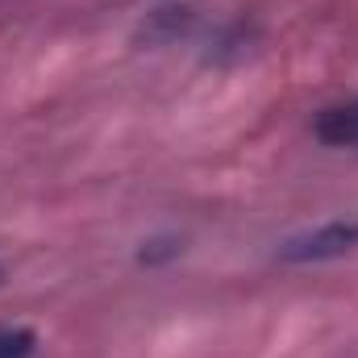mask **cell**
Segmentation results:
<instances>
[{
  "instance_id": "1",
  "label": "cell",
  "mask_w": 358,
  "mask_h": 358,
  "mask_svg": "<svg viewBox=\"0 0 358 358\" xmlns=\"http://www.w3.org/2000/svg\"><path fill=\"white\" fill-rule=\"evenodd\" d=\"M350 250H358V217H338V221H325L317 229H304V234H292L287 242H279L275 259L279 263H329V259H346Z\"/></svg>"
},
{
  "instance_id": "2",
  "label": "cell",
  "mask_w": 358,
  "mask_h": 358,
  "mask_svg": "<svg viewBox=\"0 0 358 358\" xmlns=\"http://www.w3.org/2000/svg\"><path fill=\"white\" fill-rule=\"evenodd\" d=\"M313 134L325 146H355L358 150V100H346V104H334V108L317 113Z\"/></svg>"
},
{
  "instance_id": "3",
  "label": "cell",
  "mask_w": 358,
  "mask_h": 358,
  "mask_svg": "<svg viewBox=\"0 0 358 358\" xmlns=\"http://www.w3.org/2000/svg\"><path fill=\"white\" fill-rule=\"evenodd\" d=\"M34 350H38L34 329H21V325H0V358H29Z\"/></svg>"
},
{
  "instance_id": "4",
  "label": "cell",
  "mask_w": 358,
  "mask_h": 358,
  "mask_svg": "<svg viewBox=\"0 0 358 358\" xmlns=\"http://www.w3.org/2000/svg\"><path fill=\"white\" fill-rule=\"evenodd\" d=\"M176 255H179L176 238H150V242H142V250H138V259H142L146 267H155V263H163V259H176Z\"/></svg>"
},
{
  "instance_id": "5",
  "label": "cell",
  "mask_w": 358,
  "mask_h": 358,
  "mask_svg": "<svg viewBox=\"0 0 358 358\" xmlns=\"http://www.w3.org/2000/svg\"><path fill=\"white\" fill-rule=\"evenodd\" d=\"M0 283H4V267H0Z\"/></svg>"
}]
</instances>
